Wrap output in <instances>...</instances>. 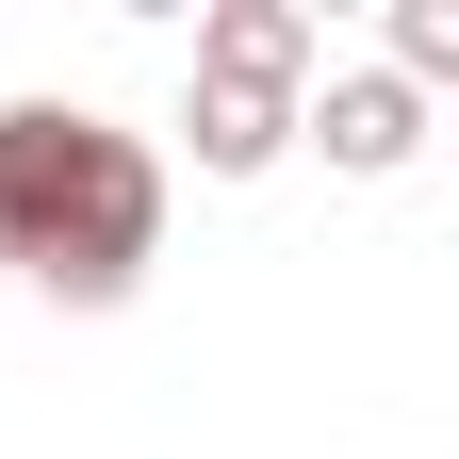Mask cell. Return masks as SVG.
<instances>
[{"instance_id": "obj_1", "label": "cell", "mask_w": 459, "mask_h": 459, "mask_svg": "<svg viewBox=\"0 0 459 459\" xmlns=\"http://www.w3.org/2000/svg\"><path fill=\"white\" fill-rule=\"evenodd\" d=\"M164 263V148L82 99H0V279L115 312Z\"/></svg>"}, {"instance_id": "obj_2", "label": "cell", "mask_w": 459, "mask_h": 459, "mask_svg": "<svg viewBox=\"0 0 459 459\" xmlns=\"http://www.w3.org/2000/svg\"><path fill=\"white\" fill-rule=\"evenodd\" d=\"M296 148H328L344 181H394V164L427 148V99L394 82V66H328V82L296 99Z\"/></svg>"}, {"instance_id": "obj_3", "label": "cell", "mask_w": 459, "mask_h": 459, "mask_svg": "<svg viewBox=\"0 0 459 459\" xmlns=\"http://www.w3.org/2000/svg\"><path fill=\"white\" fill-rule=\"evenodd\" d=\"M197 82L312 99V17H296V0H213V17H197Z\"/></svg>"}, {"instance_id": "obj_4", "label": "cell", "mask_w": 459, "mask_h": 459, "mask_svg": "<svg viewBox=\"0 0 459 459\" xmlns=\"http://www.w3.org/2000/svg\"><path fill=\"white\" fill-rule=\"evenodd\" d=\"M181 148H197V181H263V164L296 148V99H247V82H197V99H181Z\"/></svg>"}, {"instance_id": "obj_5", "label": "cell", "mask_w": 459, "mask_h": 459, "mask_svg": "<svg viewBox=\"0 0 459 459\" xmlns=\"http://www.w3.org/2000/svg\"><path fill=\"white\" fill-rule=\"evenodd\" d=\"M394 82H459V0H394Z\"/></svg>"}]
</instances>
